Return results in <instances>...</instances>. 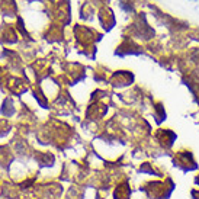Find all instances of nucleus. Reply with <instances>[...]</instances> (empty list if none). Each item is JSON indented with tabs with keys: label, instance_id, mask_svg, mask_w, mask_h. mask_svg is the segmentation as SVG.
<instances>
[{
	"label": "nucleus",
	"instance_id": "f257e3e1",
	"mask_svg": "<svg viewBox=\"0 0 199 199\" xmlns=\"http://www.w3.org/2000/svg\"><path fill=\"white\" fill-rule=\"evenodd\" d=\"M193 2H196V0H193Z\"/></svg>",
	"mask_w": 199,
	"mask_h": 199
}]
</instances>
